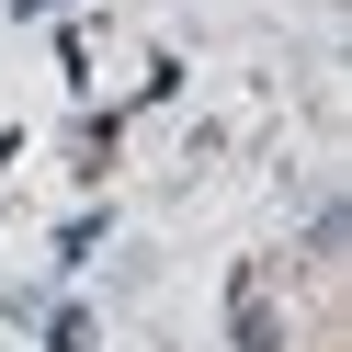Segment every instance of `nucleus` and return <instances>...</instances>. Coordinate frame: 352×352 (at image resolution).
<instances>
[{
    "label": "nucleus",
    "instance_id": "obj_1",
    "mask_svg": "<svg viewBox=\"0 0 352 352\" xmlns=\"http://www.w3.org/2000/svg\"><path fill=\"white\" fill-rule=\"evenodd\" d=\"M228 329H239V352H273V341H284V329H273V307H261V296H239V307H228Z\"/></svg>",
    "mask_w": 352,
    "mask_h": 352
}]
</instances>
